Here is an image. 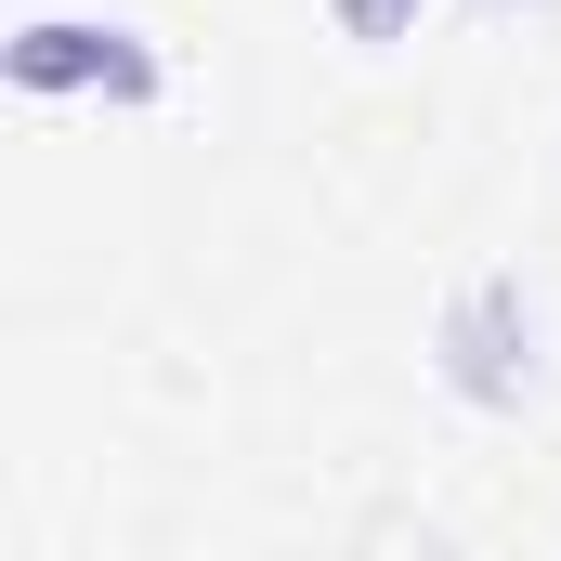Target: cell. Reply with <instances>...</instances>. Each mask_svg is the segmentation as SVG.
<instances>
[{
  "mask_svg": "<svg viewBox=\"0 0 561 561\" xmlns=\"http://www.w3.org/2000/svg\"><path fill=\"white\" fill-rule=\"evenodd\" d=\"M13 92H105V105H157V53L131 26H92V13H39L13 26Z\"/></svg>",
  "mask_w": 561,
  "mask_h": 561,
  "instance_id": "1",
  "label": "cell"
},
{
  "mask_svg": "<svg viewBox=\"0 0 561 561\" xmlns=\"http://www.w3.org/2000/svg\"><path fill=\"white\" fill-rule=\"evenodd\" d=\"M444 379L470 392V405H523L536 392V313H523V287H470L457 313H444Z\"/></svg>",
  "mask_w": 561,
  "mask_h": 561,
  "instance_id": "2",
  "label": "cell"
},
{
  "mask_svg": "<svg viewBox=\"0 0 561 561\" xmlns=\"http://www.w3.org/2000/svg\"><path fill=\"white\" fill-rule=\"evenodd\" d=\"M340 13V39H366V53H392L405 26H419V0H327Z\"/></svg>",
  "mask_w": 561,
  "mask_h": 561,
  "instance_id": "3",
  "label": "cell"
},
{
  "mask_svg": "<svg viewBox=\"0 0 561 561\" xmlns=\"http://www.w3.org/2000/svg\"><path fill=\"white\" fill-rule=\"evenodd\" d=\"M483 13H536V0H483Z\"/></svg>",
  "mask_w": 561,
  "mask_h": 561,
  "instance_id": "4",
  "label": "cell"
}]
</instances>
